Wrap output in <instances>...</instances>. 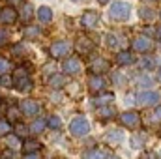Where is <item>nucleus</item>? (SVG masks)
<instances>
[{"instance_id": "nucleus-1", "label": "nucleus", "mask_w": 161, "mask_h": 159, "mask_svg": "<svg viewBox=\"0 0 161 159\" xmlns=\"http://www.w3.org/2000/svg\"><path fill=\"white\" fill-rule=\"evenodd\" d=\"M131 13V6L127 2H122V0H116L111 4L109 8V17L114 19V21H125Z\"/></svg>"}, {"instance_id": "nucleus-2", "label": "nucleus", "mask_w": 161, "mask_h": 159, "mask_svg": "<svg viewBox=\"0 0 161 159\" xmlns=\"http://www.w3.org/2000/svg\"><path fill=\"white\" fill-rule=\"evenodd\" d=\"M69 133L73 135V137H84V135H88L90 133V123H88V120L86 118H73L71 120V123H69Z\"/></svg>"}, {"instance_id": "nucleus-3", "label": "nucleus", "mask_w": 161, "mask_h": 159, "mask_svg": "<svg viewBox=\"0 0 161 159\" xmlns=\"http://www.w3.org/2000/svg\"><path fill=\"white\" fill-rule=\"evenodd\" d=\"M13 84H15V88H17L19 92H28V90L32 88V80L28 77V71L23 69V68H19V71H17L15 77H13Z\"/></svg>"}, {"instance_id": "nucleus-4", "label": "nucleus", "mask_w": 161, "mask_h": 159, "mask_svg": "<svg viewBox=\"0 0 161 159\" xmlns=\"http://www.w3.org/2000/svg\"><path fill=\"white\" fill-rule=\"evenodd\" d=\"M137 101H139V105H142V107L158 105V103H159V94H158V92H152V90H146V92H141V94L137 96Z\"/></svg>"}, {"instance_id": "nucleus-5", "label": "nucleus", "mask_w": 161, "mask_h": 159, "mask_svg": "<svg viewBox=\"0 0 161 159\" xmlns=\"http://www.w3.org/2000/svg\"><path fill=\"white\" fill-rule=\"evenodd\" d=\"M69 49H71V45H69L68 41H54V43L51 45L49 52H51V56H54V58H62V56H66V54L69 52Z\"/></svg>"}, {"instance_id": "nucleus-6", "label": "nucleus", "mask_w": 161, "mask_h": 159, "mask_svg": "<svg viewBox=\"0 0 161 159\" xmlns=\"http://www.w3.org/2000/svg\"><path fill=\"white\" fill-rule=\"evenodd\" d=\"M80 25L84 26V28H96L97 25H99V15L96 13V11H84L82 13V17H80Z\"/></svg>"}, {"instance_id": "nucleus-7", "label": "nucleus", "mask_w": 161, "mask_h": 159, "mask_svg": "<svg viewBox=\"0 0 161 159\" xmlns=\"http://www.w3.org/2000/svg\"><path fill=\"white\" fill-rule=\"evenodd\" d=\"M19 111H23L25 116H36L40 112V105L36 101H32V99H25V101H21Z\"/></svg>"}, {"instance_id": "nucleus-8", "label": "nucleus", "mask_w": 161, "mask_h": 159, "mask_svg": "<svg viewBox=\"0 0 161 159\" xmlns=\"http://www.w3.org/2000/svg\"><path fill=\"white\" fill-rule=\"evenodd\" d=\"M150 49H152V40H150V38L139 36V38L133 40V51H137V52H146V51H150Z\"/></svg>"}, {"instance_id": "nucleus-9", "label": "nucleus", "mask_w": 161, "mask_h": 159, "mask_svg": "<svg viewBox=\"0 0 161 159\" xmlns=\"http://www.w3.org/2000/svg\"><path fill=\"white\" fill-rule=\"evenodd\" d=\"M17 21V11L13 8H4L0 9V23H6V25H13Z\"/></svg>"}, {"instance_id": "nucleus-10", "label": "nucleus", "mask_w": 161, "mask_h": 159, "mask_svg": "<svg viewBox=\"0 0 161 159\" xmlns=\"http://www.w3.org/2000/svg\"><path fill=\"white\" fill-rule=\"evenodd\" d=\"M62 69H64V73H68V75H75L77 71H80V62L77 58H68V60L64 62Z\"/></svg>"}, {"instance_id": "nucleus-11", "label": "nucleus", "mask_w": 161, "mask_h": 159, "mask_svg": "<svg viewBox=\"0 0 161 159\" xmlns=\"http://www.w3.org/2000/svg\"><path fill=\"white\" fill-rule=\"evenodd\" d=\"M120 122L124 125H127V127H135V125H139V114L137 112H124L120 116Z\"/></svg>"}, {"instance_id": "nucleus-12", "label": "nucleus", "mask_w": 161, "mask_h": 159, "mask_svg": "<svg viewBox=\"0 0 161 159\" xmlns=\"http://www.w3.org/2000/svg\"><path fill=\"white\" fill-rule=\"evenodd\" d=\"M94 49V41L90 40V38H79V41H77V51H79L80 54H88L90 51Z\"/></svg>"}, {"instance_id": "nucleus-13", "label": "nucleus", "mask_w": 161, "mask_h": 159, "mask_svg": "<svg viewBox=\"0 0 161 159\" xmlns=\"http://www.w3.org/2000/svg\"><path fill=\"white\" fill-rule=\"evenodd\" d=\"M34 17V8H32V4H23V8H21V13L17 15V19H21L23 23H28L30 19Z\"/></svg>"}, {"instance_id": "nucleus-14", "label": "nucleus", "mask_w": 161, "mask_h": 159, "mask_svg": "<svg viewBox=\"0 0 161 159\" xmlns=\"http://www.w3.org/2000/svg\"><path fill=\"white\" fill-rule=\"evenodd\" d=\"M116 62H118L120 66H129V64L135 62V56H133L129 51H120V52L116 54Z\"/></svg>"}, {"instance_id": "nucleus-15", "label": "nucleus", "mask_w": 161, "mask_h": 159, "mask_svg": "<svg viewBox=\"0 0 161 159\" xmlns=\"http://www.w3.org/2000/svg\"><path fill=\"white\" fill-rule=\"evenodd\" d=\"M88 86H90V90H92V92H101V90L105 88V80L101 79L99 75H96V77H90Z\"/></svg>"}, {"instance_id": "nucleus-16", "label": "nucleus", "mask_w": 161, "mask_h": 159, "mask_svg": "<svg viewBox=\"0 0 161 159\" xmlns=\"http://www.w3.org/2000/svg\"><path fill=\"white\" fill-rule=\"evenodd\" d=\"M105 140L111 142V144H118V142L124 140V133H122L120 129H114V131H111V133L105 135Z\"/></svg>"}, {"instance_id": "nucleus-17", "label": "nucleus", "mask_w": 161, "mask_h": 159, "mask_svg": "<svg viewBox=\"0 0 161 159\" xmlns=\"http://www.w3.org/2000/svg\"><path fill=\"white\" fill-rule=\"evenodd\" d=\"M38 19H40L41 23H49L53 19V9L49 6H41L40 9H38Z\"/></svg>"}, {"instance_id": "nucleus-18", "label": "nucleus", "mask_w": 161, "mask_h": 159, "mask_svg": "<svg viewBox=\"0 0 161 159\" xmlns=\"http://www.w3.org/2000/svg\"><path fill=\"white\" fill-rule=\"evenodd\" d=\"M107 69H109V62H107V60H103V58H97V60L92 64V71H94V73H97V75H99V73H103V71H107Z\"/></svg>"}, {"instance_id": "nucleus-19", "label": "nucleus", "mask_w": 161, "mask_h": 159, "mask_svg": "<svg viewBox=\"0 0 161 159\" xmlns=\"http://www.w3.org/2000/svg\"><path fill=\"white\" fill-rule=\"evenodd\" d=\"M113 99H114V96H113V94H103V96H99V97H96V99H94V105H97V107L111 105V103H113Z\"/></svg>"}, {"instance_id": "nucleus-20", "label": "nucleus", "mask_w": 161, "mask_h": 159, "mask_svg": "<svg viewBox=\"0 0 161 159\" xmlns=\"http://www.w3.org/2000/svg\"><path fill=\"white\" fill-rule=\"evenodd\" d=\"M6 142H8V146H9L11 150H17V148L23 146V144H21V139L15 137V135H6Z\"/></svg>"}, {"instance_id": "nucleus-21", "label": "nucleus", "mask_w": 161, "mask_h": 159, "mask_svg": "<svg viewBox=\"0 0 161 159\" xmlns=\"http://www.w3.org/2000/svg\"><path fill=\"white\" fill-rule=\"evenodd\" d=\"M23 148H25L26 154H32V152H38V150H40L41 144L38 142V140H26V142L23 144Z\"/></svg>"}, {"instance_id": "nucleus-22", "label": "nucleus", "mask_w": 161, "mask_h": 159, "mask_svg": "<svg viewBox=\"0 0 161 159\" xmlns=\"http://www.w3.org/2000/svg\"><path fill=\"white\" fill-rule=\"evenodd\" d=\"M49 84H51L53 88H62V86L66 84V77H64V75H53V77L49 79Z\"/></svg>"}, {"instance_id": "nucleus-23", "label": "nucleus", "mask_w": 161, "mask_h": 159, "mask_svg": "<svg viewBox=\"0 0 161 159\" xmlns=\"http://www.w3.org/2000/svg\"><path fill=\"white\" fill-rule=\"evenodd\" d=\"M144 140H146V135H144V133H135V135L131 137V146H133V148H141Z\"/></svg>"}, {"instance_id": "nucleus-24", "label": "nucleus", "mask_w": 161, "mask_h": 159, "mask_svg": "<svg viewBox=\"0 0 161 159\" xmlns=\"http://www.w3.org/2000/svg\"><path fill=\"white\" fill-rule=\"evenodd\" d=\"M99 116L101 118H113L114 116V109L111 107V105H103V107H99Z\"/></svg>"}, {"instance_id": "nucleus-25", "label": "nucleus", "mask_w": 161, "mask_h": 159, "mask_svg": "<svg viewBox=\"0 0 161 159\" xmlns=\"http://www.w3.org/2000/svg\"><path fill=\"white\" fill-rule=\"evenodd\" d=\"M43 129H45V122H43V120H40V118H38L34 123H32V125H30V131H32L34 135H40V133H43Z\"/></svg>"}, {"instance_id": "nucleus-26", "label": "nucleus", "mask_w": 161, "mask_h": 159, "mask_svg": "<svg viewBox=\"0 0 161 159\" xmlns=\"http://www.w3.org/2000/svg\"><path fill=\"white\" fill-rule=\"evenodd\" d=\"M9 131H11V123H9L8 120L0 118V137H6V135H9Z\"/></svg>"}, {"instance_id": "nucleus-27", "label": "nucleus", "mask_w": 161, "mask_h": 159, "mask_svg": "<svg viewBox=\"0 0 161 159\" xmlns=\"http://www.w3.org/2000/svg\"><path fill=\"white\" fill-rule=\"evenodd\" d=\"M84 159H105V156L101 150H90V152H86Z\"/></svg>"}, {"instance_id": "nucleus-28", "label": "nucleus", "mask_w": 161, "mask_h": 159, "mask_svg": "<svg viewBox=\"0 0 161 159\" xmlns=\"http://www.w3.org/2000/svg\"><path fill=\"white\" fill-rule=\"evenodd\" d=\"M9 69H11V62H9V60H6V58H0V75L8 73Z\"/></svg>"}, {"instance_id": "nucleus-29", "label": "nucleus", "mask_w": 161, "mask_h": 159, "mask_svg": "<svg viewBox=\"0 0 161 159\" xmlns=\"http://www.w3.org/2000/svg\"><path fill=\"white\" fill-rule=\"evenodd\" d=\"M152 84H154V79L148 77V75H142V77L139 79V86H142V88H150Z\"/></svg>"}, {"instance_id": "nucleus-30", "label": "nucleus", "mask_w": 161, "mask_h": 159, "mask_svg": "<svg viewBox=\"0 0 161 159\" xmlns=\"http://www.w3.org/2000/svg\"><path fill=\"white\" fill-rule=\"evenodd\" d=\"M47 125H49V127H53V129H58V127L62 125V122H60V118H58V116H49V120H47Z\"/></svg>"}, {"instance_id": "nucleus-31", "label": "nucleus", "mask_w": 161, "mask_h": 159, "mask_svg": "<svg viewBox=\"0 0 161 159\" xmlns=\"http://www.w3.org/2000/svg\"><path fill=\"white\" fill-rule=\"evenodd\" d=\"M40 34V28L38 26H26L25 28V36L26 38H34V36H38Z\"/></svg>"}, {"instance_id": "nucleus-32", "label": "nucleus", "mask_w": 161, "mask_h": 159, "mask_svg": "<svg viewBox=\"0 0 161 159\" xmlns=\"http://www.w3.org/2000/svg\"><path fill=\"white\" fill-rule=\"evenodd\" d=\"M107 47H109V49H116V47H118V40H116L114 34H109V36H107Z\"/></svg>"}, {"instance_id": "nucleus-33", "label": "nucleus", "mask_w": 161, "mask_h": 159, "mask_svg": "<svg viewBox=\"0 0 161 159\" xmlns=\"http://www.w3.org/2000/svg\"><path fill=\"white\" fill-rule=\"evenodd\" d=\"M141 159H159V156L156 152H142L141 154Z\"/></svg>"}, {"instance_id": "nucleus-34", "label": "nucleus", "mask_w": 161, "mask_h": 159, "mask_svg": "<svg viewBox=\"0 0 161 159\" xmlns=\"http://www.w3.org/2000/svg\"><path fill=\"white\" fill-rule=\"evenodd\" d=\"M113 80L118 84V86H122V84H125V77H122L120 73H113Z\"/></svg>"}, {"instance_id": "nucleus-35", "label": "nucleus", "mask_w": 161, "mask_h": 159, "mask_svg": "<svg viewBox=\"0 0 161 159\" xmlns=\"http://www.w3.org/2000/svg\"><path fill=\"white\" fill-rule=\"evenodd\" d=\"M152 122H161V107H158V109L152 112Z\"/></svg>"}, {"instance_id": "nucleus-36", "label": "nucleus", "mask_w": 161, "mask_h": 159, "mask_svg": "<svg viewBox=\"0 0 161 159\" xmlns=\"http://www.w3.org/2000/svg\"><path fill=\"white\" fill-rule=\"evenodd\" d=\"M28 131H30V129H28L26 125H23V123H19V125H17V133H19V137H21V135H26Z\"/></svg>"}, {"instance_id": "nucleus-37", "label": "nucleus", "mask_w": 161, "mask_h": 159, "mask_svg": "<svg viewBox=\"0 0 161 159\" xmlns=\"http://www.w3.org/2000/svg\"><path fill=\"white\" fill-rule=\"evenodd\" d=\"M8 43V34H6V30H0V47H4Z\"/></svg>"}, {"instance_id": "nucleus-38", "label": "nucleus", "mask_w": 161, "mask_h": 159, "mask_svg": "<svg viewBox=\"0 0 161 159\" xmlns=\"http://www.w3.org/2000/svg\"><path fill=\"white\" fill-rule=\"evenodd\" d=\"M139 13H141V17H144V19H152V17H154V11H148V9H141Z\"/></svg>"}, {"instance_id": "nucleus-39", "label": "nucleus", "mask_w": 161, "mask_h": 159, "mask_svg": "<svg viewBox=\"0 0 161 159\" xmlns=\"http://www.w3.org/2000/svg\"><path fill=\"white\" fill-rule=\"evenodd\" d=\"M8 114H9V120H17L19 111H17V109H9V112H8ZM9 120H8V122H9Z\"/></svg>"}, {"instance_id": "nucleus-40", "label": "nucleus", "mask_w": 161, "mask_h": 159, "mask_svg": "<svg viewBox=\"0 0 161 159\" xmlns=\"http://www.w3.org/2000/svg\"><path fill=\"white\" fill-rule=\"evenodd\" d=\"M0 84H2V86H11L13 80L9 79V77H2V79H0Z\"/></svg>"}, {"instance_id": "nucleus-41", "label": "nucleus", "mask_w": 161, "mask_h": 159, "mask_svg": "<svg viewBox=\"0 0 161 159\" xmlns=\"http://www.w3.org/2000/svg\"><path fill=\"white\" fill-rule=\"evenodd\" d=\"M23 159H40V156H38L36 152H32V154H26V156H25Z\"/></svg>"}, {"instance_id": "nucleus-42", "label": "nucleus", "mask_w": 161, "mask_h": 159, "mask_svg": "<svg viewBox=\"0 0 161 159\" xmlns=\"http://www.w3.org/2000/svg\"><path fill=\"white\" fill-rule=\"evenodd\" d=\"M158 40L161 41V26H159V28H158Z\"/></svg>"}, {"instance_id": "nucleus-43", "label": "nucleus", "mask_w": 161, "mask_h": 159, "mask_svg": "<svg viewBox=\"0 0 161 159\" xmlns=\"http://www.w3.org/2000/svg\"><path fill=\"white\" fill-rule=\"evenodd\" d=\"M97 2H99V4H107L109 0H97Z\"/></svg>"}, {"instance_id": "nucleus-44", "label": "nucleus", "mask_w": 161, "mask_h": 159, "mask_svg": "<svg viewBox=\"0 0 161 159\" xmlns=\"http://www.w3.org/2000/svg\"><path fill=\"white\" fill-rule=\"evenodd\" d=\"M107 159H120L118 156H111V157H107Z\"/></svg>"}, {"instance_id": "nucleus-45", "label": "nucleus", "mask_w": 161, "mask_h": 159, "mask_svg": "<svg viewBox=\"0 0 161 159\" xmlns=\"http://www.w3.org/2000/svg\"><path fill=\"white\" fill-rule=\"evenodd\" d=\"M158 79H159V80H161V69H159V73H158Z\"/></svg>"}, {"instance_id": "nucleus-46", "label": "nucleus", "mask_w": 161, "mask_h": 159, "mask_svg": "<svg viewBox=\"0 0 161 159\" xmlns=\"http://www.w3.org/2000/svg\"><path fill=\"white\" fill-rule=\"evenodd\" d=\"M146 2H156V0H146Z\"/></svg>"}, {"instance_id": "nucleus-47", "label": "nucleus", "mask_w": 161, "mask_h": 159, "mask_svg": "<svg viewBox=\"0 0 161 159\" xmlns=\"http://www.w3.org/2000/svg\"><path fill=\"white\" fill-rule=\"evenodd\" d=\"M9 2H17V0H9Z\"/></svg>"}, {"instance_id": "nucleus-48", "label": "nucleus", "mask_w": 161, "mask_h": 159, "mask_svg": "<svg viewBox=\"0 0 161 159\" xmlns=\"http://www.w3.org/2000/svg\"><path fill=\"white\" fill-rule=\"evenodd\" d=\"M73 2H80V0H73Z\"/></svg>"}, {"instance_id": "nucleus-49", "label": "nucleus", "mask_w": 161, "mask_h": 159, "mask_svg": "<svg viewBox=\"0 0 161 159\" xmlns=\"http://www.w3.org/2000/svg\"><path fill=\"white\" fill-rule=\"evenodd\" d=\"M159 157H161V154H159Z\"/></svg>"}]
</instances>
